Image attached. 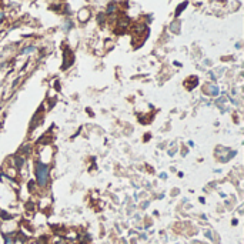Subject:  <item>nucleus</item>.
Wrapping results in <instances>:
<instances>
[{
  "label": "nucleus",
  "instance_id": "nucleus-1",
  "mask_svg": "<svg viewBox=\"0 0 244 244\" xmlns=\"http://www.w3.org/2000/svg\"><path fill=\"white\" fill-rule=\"evenodd\" d=\"M47 178H49V169H47V166L39 163L37 164V180H39V183L41 186H44L47 183Z\"/></svg>",
  "mask_w": 244,
  "mask_h": 244
},
{
  "label": "nucleus",
  "instance_id": "nucleus-2",
  "mask_svg": "<svg viewBox=\"0 0 244 244\" xmlns=\"http://www.w3.org/2000/svg\"><path fill=\"white\" fill-rule=\"evenodd\" d=\"M186 6H187V3H183V4H181V6H180V7L177 9V12H176V15H180V12H181V10H183V9L186 7Z\"/></svg>",
  "mask_w": 244,
  "mask_h": 244
},
{
  "label": "nucleus",
  "instance_id": "nucleus-3",
  "mask_svg": "<svg viewBox=\"0 0 244 244\" xmlns=\"http://www.w3.org/2000/svg\"><path fill=\"white\" fill-rule=\"evenodd\" d=\"M211 94H217V88L216 87H211Z\"/></svg>",
  "mask_w": 244,
  "mask_h": 244
}]
</instances>
